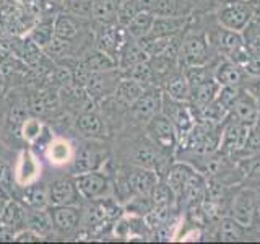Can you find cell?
Segmentation results:
<instances>
[{
	"label": "cell",
	"mask_w": 260,
	"mask_h": 244,
	"mask_svg": "<svg viewBox=\"0 0 260 244\" xmlns=\"http://www.w3.org/2000/svg\"><path fill=\"white\" fill-rule=\"evenodd\" d=\"M210 41L207 31H189L181 38V51H179V69L190 65L210 64Z\"/></svg>",
	"instance_id": "6da1fadb"
},
{
	"label": "cell",
	"mask_w": 260,
	"mask_h": 244,
	"mask_svg": "<svg viewBox=\"0 0 260 244\" xmlns=\"http://www.w3.org/2000/svg\"><path fill=\"white\" fill-rule=\"evenodd\" d=\"M108 148L100 143V140H89L77 146L72 158V174H83L89 171H98L108 161Z\"/></svg>",
	"instance_id": "7a4b0ae2"
},
{
	"label": "cell",
	"mask_w": 260,
	"mask_h": 244,
	"mask_svg": "<svg viewBox=\"0 0 260 244\" xmlns=\"http://www.w3.org/2000/svg\"><path fill=\"white\" fill-rule=\"evenodd\" d=\"M161 112L173 122V126L179 137V145H181L187 135L192 132L195 126V114L193 108L189 103L184 101H176L173 98H169L165 92H162V101H161Z\"/></svg>",
	"instance_id": "3957f363"
},
{
	"label": "cell",
	"mask_w": 260,
	"mask_h": 244,
	"mask_svg": "<svg viewBox=\"0 0 260 244\" xmlns=\"http://www.w3.org/2000/svg\"><path fill=\"white\" fill-rule=\"evenodd\" d=\"M145 130L151 143L156 146L159 151L166 155L176 153L179 146V137H177L173 122H171L162 112H158L156 116H153L146 122Z\"/></svg>",
	"instance_id": "277c9868"
},
{
	"label": "cell",
	"mask_w": 260,
	"mask_h": 244,
	"mask_svg": "<svg viewBox=\"0 0 260 244\" xmlns=\"http://www.w3.org/2000/svg\"><path fill=\"white\" fill-rule=\"evenodd\" d=\"M254 16V10L246 0H221L216 10L219 26L239 33L247 26Z\"/></svg>",
	"instance_id": "5b68a950"
},
{
	"label": "cell",
	"mask_w": 260,
	"mask_h": 244,
	"mask_svg": "<svg viewBox=\"0 0 260 244\" xmlns=\"http://www.w3.org/2000/svg\"><path fill=\"white\" fill-rule=\"evenodd\" d=\"M73 179H75L78 194L89 202L111 199V195L114 192L112 181L109 179L108 174L103 173L101 169L89 171V173H83V174H77V176H73Z\"/></svg>",
	"instance_id": "8992f818"
},
{
	"label": "cell",
	"mask_w": 260,
	"mask_h": 244,
	"mask_svg": "<svg viewBox=\"0 0 260 244\" xmlns=\"http://www.w3.org/2000/svg\"><path fill=\"white\" fill-rule=\"evenodd\" d=\"M250 127L238 120L231 114H228L224 120L221 122V135H219V151L226 157L239 151L247 142V137L250 134Z\"/></svg>",
	"instance_id": "52a82bcc"
},
{
	"label": "cell",
	"mask_w": 260,
	"mask_h": 244,
	"mask_svg": "<svg viewBox=\"0 0 260 244\" xmlns=\"http://www.w3.org/2000/svg\"><path fill=\"white\" fill-rule=\"evenodd\" d=\"M255 187L244 186L233 195L230 205V217H233L244 228L252 226V217H254V207L257 202Z\"/></svg>",
	"instance_id": "ba28073f"
},
{
	"label": "cell",
	"mask_w": 260,
	"mask_h": 244,
	"mask_svg": "<svg viewBox=\"0 0 260 244\" xmlns=\"http://www.w3.org/2000/svg\"><path fill=\"white\" fill-rule=\"evenodd\" d=\"M161 101H162V89L158 86H150L142 93V96L130 106L128 112L130 117L135 122L146 124L153 116L161 112Z\"/></svg>",
	"instance_id": "9c48e42d"
},
{
	"label": "cell",
	"mask_w": 260,
	"mask_h": 244,
	"mask_svg": "<svg viewBox=\"0 0 260 244\" xmlns=\"http://www.w3.org/2000/svg\"><path fill=\"white\" fill-rule=\"evenodd\" d=\"M122 77H124V73L119 69L93 72V73H89V77L85 83V92L88 93L89 98H93V100H100V98H104L116 92V86Z\"/></svg>",
	"instance_id": "30bf717a"
},
{
	"label": "cell",
	"mask_w": 260,
	"mask_h": 244,
	"mask_svg": "<svg viewBox=\"0 0 260 244\" xmlns=\"http://www.w3.org/2000/svg\"><path fill=\"white\" fill-rule=\"evenodd\" d=\"M101 31L98 33V49H101L106 54H109L111 57L117 60V57L124 47L125 41L128 39V35L125 29L120 28V24L117 26L116 23L111 24H101Z\"/></svg>",
	"instance_id": "8fae6325"
},
{
	"label": "cell",
	"mask_w": 260,
	"mask_h": 244,
	"mask_svg": "<svg viewBox=\"0 0 260 244\" xmlns=\"http://www.w3.org/2000/svg\"><path fill=\"white\" fill-rule=\"evenodd\" d=\"M49 194V205L59 207V205H72L78 199V189L75 184V179L62 177L55 179L47 186Z\"/></svg>",
	"instance_id": "7c38bea8"
},
{
	"label": "cell",
	"mask_w": 260,
	"mask_h": 244,
	"mask_svg": "<svg viewBox=\"0 0 260 244\" xmlns=\"http://www.w3.org/2000/svg\"><path fill=\"white\" fill-rule=\"evenodd\" d=\"M124 173L128 179V184L132 187L134 194H151L154 186L158 184L161 176L154 169L143 168V166H135L132 165L130 168L124 169Z\"/></svg>",
	"instance_id": "4fadbf2b"
},
{
	"label": "cell",
	"mask_w": 260,
	"mask_h": 244,
	"mask_svg": "<svg viewBox=\"0 0 260 244\" xmlns=\"http://www.w3.org/2000/svg\"><path fill=\"white\" fill-rule=\"evenodd\" d=\"M41 176V163L38 161L36 155L31 153L29 150L21 151L16 168L13 171V177L16 184L20 186H29L32 182L38 181V177Z\"/></svg>",
	"instance_id": "5bb4252c"
},
{
	"label": "cell",
	"mask_w": 260,
	"mask_h": 244,
	"mask_svg": "<svg viewBox=\"0 0 260 244\" xmlns=\"http://www.w3.org/2000/svg\"><path fill=\"white\" fill-rule=\"evenodd\" d=\"M231 116H234L238 120L244 122L247 126H254L255 120L260 117L258 114V106H257V98L247 89H241L238 100L234 101L233 109L230 111Z\"/></svg>",
	"instance_id": "9a60e30c"
},
{
	"label": "cell",
	"mask_w": 260,
	"mask_h": 244,
	"mask_svg": "<svg viewBox=\"0 0 260 244\" xmlns=\"http://www.w3.org/2000/svg\"><path fill=\"white\" fill-rule=\"evenodd\" d=\"M51 215H52L54 230L60 234H70L80 225V208L75 207V203H72V205L52 207Z\"/></svg>",
	"instance_id": "2e32d148"
},
{
	"label": "cell",
	"mask_w": 260,
	"mask_h": 244,
	"mask_svg": "<svg viewBox=\"0 0 260 244\" xmlns=\"http://www.w3.org/2000/svg\"><path fill=\"white\" fill-rule=\"evenodd\" d=\"M187 24H189V16L187 15H173V16H154L151 29L148 35L156 38H169L177 36L182 33Z\"/></svg>",
	"instance_id": "e0dca14e"
},
{
	"label": "cell",
	"mask_w": 260,
	"mask_h": 244,
	"mask_svg": "<svg viewBox=\"0 0 260 244\" xmlns=\"http://www.w3.org/2000/svg\"><path fill=\"white\" fill-rule=\"evenodd\" d=\"M77 129L85 138L89 140H103L108 137V127L100 114L93 111H85L77 119Z\"/></svg>",
	"instance_id": "ac0fdd59"
},
{
	"label": "cell",
	"mask_w": 260,
	"mask_h": 244,
	"mask_svg": "<svg viewBox=\"0 0 260 244\" xmlns=\"http://www.w3.org/2000/svg\"><path fill=\"white\" fill-rule=\"evenodd\" d=\"M195 171L197 169H195V166L192 165V163L179 160L176 163H171L162 179H165V181L168 182V186L176 192L177 199H179V195H181V192L184 191L187 181H189L190 176L195 173Z\"/></svg>",
	"instance_id": "d6986e66"
},
{
	"label": "cell",
	"mask_w": 260,
	"mask_h": 244,
	"mask_svg": "<svg viewBox=\"0 0 260 244\" xmlns=\"http://www.w3.org/2000/svg\"><path fill=\"white\" fill-rule=\"evenodd\" d=\"M207 176L200 173V171H195V173L190 176V179L187 181L184 191L179 195V200L184 202L185 207H197L202 203L203 197H205L207 192Z\"/></svg>",
	"instance_id": "ffe728a7"
},
{
	"label": "cell",
	"mask_w": 260,
	"mask_h": 244,
	"mask_svg": "<svg viewBox=\"0 0 260 244\" xmlns=\"http://www.w3.org/2000/svg\"><path fill=\"white\" fill-rule=\"evenodd\" d=\"M145 89L146 88L138 83V81L124 75L117 83L116 92L112 93L114 101H116V106H119L120 109L130 108V106H132L138 100V98L142 96V93L145 92Z\"/></svg>",
	"instance_id": "44dd1931"
},
{
	"label": "cell",
	"mask_w": 260,
	"mask_h": 244,
	"mask_svg": "<svg viewBox=\"0 0 260 244\" xmlns=\"http://www.w3.org/2000/svg\"><path fill=\"white\" fill-rule=\"evenodd\" d=\"M244 75H246L244 69L226 57L213 67V77L221 86H241Z\"/></svg>",
	"instance_id": "7402d4cb"
},
{
	"label": "cell",
	"mask_w": 260,
	"mask_h": 244,
	"mask_svg": "<svg viewBox=\"0 0 260 244\" xmlns=\"http://www.w3.org/2000/svg\"><path fill=\"white\" fill-rule=\"evenodd\" d=\"M143 60H150V55L148 52L145 51V49L138 44V41L130 38L125 41L124 47H122V51L117 57V67L119 70L124 73L127 72L132 65L138 64V62H143Z\"/></svg>",
	"instance_id": "603a6c76"
},
{
	"label": "cell",
	"mask_w": 260,
	"mask_h": 244,
	"mask_svg": "<svg viewBox=\"0 0 260 244\" xmlns=\"http://www.w3.org/2000/svg\"><path fill=\"white\" fill-rule=\"evenodd\" d=\"M219 89H221V85L218 83L215 77L202 81V83L190 88L189 104L192 106V108H202V106H207L211 101H215V98L218 96Z\"/></svg>",
	"instance_id": "cb8c5ba5"
},
{
	"label": "cell",
	"mask_w": 260,
	"mask_h": 244,
	"mask_svg": "<svg viewBox=\"0 0 260 244\" xmlns=\"http://www.w3.org/2000/svg\"><path fill=\"white\" fill-rule=\"evenodd\" d=\"M23 222L26 223V228L43 236V238H47L54 231L52 215L46 208H28V211H24Z\"/></svg>",
	"instance_id": "d4e9b609"
},
{
	"label": "cell",
	"mask_w": 260,
	"mask_h": 244,
	"mask_svg": "<svg viewBox=\"0 0 260 244\" xmlns=\"http://www.w3.org/2000/svg\"><path fill=\"white\" fill-rule=\"evenodd\" d=\"M169 98H173L176 101L189 103L190 98V85L187 81L182 70L174 72L173 75H169L165 80V89H162Z\"/></svg>",
	"instance_id": "484cf974"
},
{
	"label": "cell",
	"mask_w": 260,
	"mask_h": 244,
	"mask_svg": "<svg viewBox=\"0 0 260 244\" xmlns=\"http://www.w3.org/2000/svg\"><path fill=\"white\" fill-rule=\"evenodd\" d=\"M52 24H54V35L57 38H62L67 41H73L75 38H78V35L81 33L80 18L67 13V12L57 15Z\"/></svg>",
	"instance_id": "4316f807"
},
{
	"label": "cell",
	"mask_w": 260,
	"mask_h": 244,
	"mask_svg": "<svg viewBox=\"0 0 260 244\" xmlns=\"http://www.w3.org/2000/svg\"><path fill=\"white\" fill-rule=\"evenodd\" d=\"M83 64V67L89 72H104V70H112V69H119L117 67V60L111 57L109 54H106L101 49H94V51H89L83 59L80 60Z\"/></svg>",
	"instance_id": "83f0119b"
},
{
	"label": "cell",
	"mask_w": 260,
	"mask_h": 244,
	"mask_svg": "<svg viewBox=\"0 0 260 244\" xmlns=\"http://www.w3.org/2000/svg\"><path fill=\"white\" fill-rule=\"evenodd\" d=\"M73 151L75 148L63 138H54V140L49 142L47 145V160L52 163V165L62 166L67 165V163H72L73 158Z\"/></svg>",
	"instance_id": "f1b7e54d"
},
{
	"label": "cell",
	"mask_w": 260,
	"mask_h": 244,
	"mask_svg": "<svg viewBox=\"0 0 260 244\" xmlns=\"http://www.w3.org/2000/svg\"><path fill=\"white\" fill-rule=\"evenodd\" d=\"M153 20H154V15L150 10H137L135 15L130 18V21L125 24L127 35L134 39L146 36L151 29Z\"/></svg>",
	"instance_id": "f546056e"
},
{
	"label": "cell",
	"mask_w": 260,
	"mask_h": 244,
	"mask_svg": "<svg viewBox=\"0 0 260 244\" xmlns=\"http://www.w3.org/2000/svg\"><path fill=\"white\" fill-rule=\"evenodd\" d=\"M246 230L242 225H239L233 217H223L218 222V228H216V238L219 241L224 242H233V241H241L246 236Z\"/></svg>",
	"instance_id": "4dcf8cb0"
},
{
	"label": "cell",
	"mask_w": 260,
	"mask_h": 244,
	"mask_svg": "<svg viewBox=\"0 0 260 244\" xmlns=\"http://www.w3.org/2000/svg\"><path fill=\"white\" fill-rule=\"evenodd\" d=\"M21 200L28 208H46L49 205L47 187L43 184H36V182L24 186Z\"/></svg>",
	"instance_id": "1f68e13d"
},
{
	"label": "cell",
	"mask_w": 260,
	"mask_h": 244,
	"mask_svg": "<svg viewBox=\"0 0 260 244\" xmlns=\"http://www.w3.org/2000/svg\"><path fill=\"white\" fill-rule=\"evenodd\" d=\"M124 75L138 81V83L143 85L145 88L156 86L154 85V80H156L158 77H156V73H154L150 60H143V62H138V64L132 65L127 72H124Z\"/></svg>",
	"instance_id": "d6a6232c"
},
{
	"label": "cell",
	"mask_w": 260,
	"mask_h": 244,
	"mask_svg": "<svg viewBox=\"0 0 260 244\" xmlns=\"http://www.w3.org/2000/svg\"><path fill=\"white\" fill-rule=\"evenodd\" d=\"M153 208H154V202L151 199V195L148 194H134L132 197L124 203L125 214L134 215V217H142V218L148 215Z\"/></svg>",
	"instance_id": "836d02e7"
},
{
	"label": "cell",
	"mask_w": 260,
	"mask_h": 244,
	"mask_svg": "<svg viewBox=\"0 0 260 244\" xmlns=\"http://www.w3.org/2000/svg\"><path fill=\"white\" fill-rule=\"evenodd\" d=\"M91 18L100 24H111L117 21V7L114 0H94Z\"/></svg>",
	"instance_id": "e575fe53"
},
{
	"label": "cell",
	"mask_w": 260,
	"mask_h": 244,
	"mask_svg": "<svg viewBox=\"0 0 260 244\" xmlns=\"http://www.w3.org/2000/svg\"><path fill=\"white\" fill-rule=\"evenodd\" d=\"M57 106H59V95H55L49 89V92H41L32 96L31 111L38 114V116H43V114L52 112Z\"/></svg>",
	"instance_id": "d590c367"
},
{
	"label": "cell",
	"mask_w": 260,
	"mask_h": 244,
	"mask_svg": "<svg viewBox=\"0 0 260 244\" xmlns=\"http://www.w3.org/2000/svg\"><path fill=\"white\" fill-rule=\"evenodd\" d=\"M150 195L154 202V207H176L177 205V195L168 186L165 179H162V181L159 179Z\"/></svg>",
	"instance_id": "8d00e7d4"
},
{
	"label": "cell",
	"mask_w": 260,
	"mask_h": 244,
	"mask_svg": "<svg viewBox=\"0 0 260 244\" xmlns=\"http://www.w3.org/2000/svg\"><path fill=\"white\" fill-rule=\"evenodd\" d=\"M241 35H242L244 44L249 49V52L260 55V18L258 16H254V18L250 20L247 26L241 31Z\"/></svg>",
	"instance_id": "74e56055"
},
{
	"label": "cell",
	"mask_w": 260,
	"mask_h": 244,
	"mask_svg": "<svg viewBox=\"0 0 260 244\" xmlns=\"http://www.w3.org/2000/svg\"><path fill=\"white\" fill-rule=\"evenodd\" d=\"M20 134H21V137L26 142L36 143V142H39V138L46 134V127H44V124L39 119H36V117H28V119L23 120L21 129H20Z\"/></svg>",
	"instance_id": "f35d334b"
},
{
	"label": "cell",
	"mask_w": 260,
	"mask_h": 244,
	"mask_svg": "<svg viewBox=\"0 0 260 244\" xmlns=\"http://www.w3.org/2000/svg\"><path fill=\"white\" fill-rule=\"evenodd\" d=\"M23 220H24V210L20 207V203L15 200H7L2 208V214H0V223L13 226L23 222Z\"/></svg>",
	"instance_id": "ab89813d"
},
{
	"label": "cell",
	"mask_w": 260,
	"mask_h": 244,
	"mask_svg": "<svg viewBox=\"0 0 260 244\" xmlns=\"http://www.w3.org/2000/svg\"><path fill=\"white\" fill-rule=\"evenodd\" d=\"M94 0H62L63 10L78 16V18H91V8Z\"/></svg>",
	"instance_id": "60d3db41"
},
{
	"label": "cell",
	"mask_w": 260,
	"mask_h": 244,
	"mask_svg": "<svg viewBox=\"0 0 260 244\" xmlns=\"http://www.w3.org/2000/svg\"><path fill=\"white\" fill-rule=\"evenodd\" d=\"M54 24L52 23H41L39 26H36L31 31L29 41L32 44H36L38 47L44 49L51 41L54 39Z\"/></svg>",
	"instance_id": "b9f144b4"
},
{
	"label": "cell",
	"mask_w": 260,
	"mask_h": 244,
	"mask_svg": "<svg viewBox=\"0 0 260 244\" xmlns=\"http://www.w3.org/2000/svg\"><path fill=\"white\" fill-rule=\"evenodd\" d=\"M70 49H72V41L54 36L51 43L44 47V51L47 52V55L54 57V59H63V57L70 55Z\"/></svg>",
	"instance_id": "7bdbcfd3"
},
{
	"label": "cell",
	"mask_w": 260,
	"mask_h": 244,
	"mask_svg": "<svg viewBox=\"0 0 260 244\" xmlns=\"http://www.w3.org/2000/svg\"><path fill=\"white\" fill-rule=\"evenodd\" d=\"M44 239L43 236H39L38 233H35L32 230H29V228H26V230H21V231H16L15 233V239L13 241H18V242H24V241H41Z\"/></svg>",
	"instance_id": "ee69618b"
},
{
	"label": "cell",
	"mask_w": 260,
	"mask_h": 244,
	"mask_svg": "<svg viewBox=\"0 0 260 244\" xmlns=\"http://www.w3.org/2000/svg\"><path fill=\"white\" fill-rule=\"evenodd\" d=\"M12 169L8 168L7 163L0 161V191H4L5 187H8V184L12 182Z\"/></svg>",
	"instance_id": "f6af8a7d"
},
{
	"label": "cell",
	"mask_w": 260,
	"mask_h": 244,
	"mask_svg": "<svg viewBox=\"0 0 260 244\" xmlns=\"http://www.w3.org/2000/svg\"><path fill=\"white\" fill-rule=\"evenodd\" d=\"M252 226H260V197H257L254 207V217H252Z\"/></svg>",
	"instance_id": "bcb514c9"
},
{
	"label": "cell",
	"mask_w": 260,
	"mask_h": 244,
	"mask_svg": "<svg viewBox=\"0 0 260 244\" xmlns=\"http://www.w3.org/2000/svg\"><path fill=\"white\" fill-rule=\"evenodd\" d=\"M247 2L252 7V10H254V15L260 18V0H247Z\"/></svg>",
	"instance_id": "7dc6e473"
},
{
	"label": "cell",
	"mask_w": 260,
	"mask_h": 244,
	"mask_svg": "<svg viewBox=\"0 0 260 244\" xmlns=\"http://www.w3.org/2000/svg\"><path fill=\"white\" fill-rule=\"evenodd\" d=\"M257 98V106H258V114H260V96H255Z\"/></svg>",
	"instance_id": "c3c4849f"
}]
</instances>
